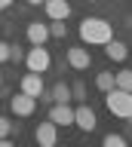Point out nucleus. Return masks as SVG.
Segmentation results:
<instances>
[{"instance_id":"a211bd4d","label":"nucleus","mask_w":132,"mask_h":147,"mask_svg":"<svg viewBox=\"0 0 132 147\" xmlns=\"http://www.w3.org/2000/svg\"><path fill=\"white\" fill-rule=\"evenodd\" d=\"M83 98H86V86H83L80 80L71 83V101H83Z\"/></svg>"},{"instance_id":"20e7f679","label":"nucleus","mask_w":132,"mask_h":147,"mask_svg":"<svg viewBox=\"0 0 132 147\" xmlns=\"http://www.w3.org/2000/svg\"><path fill=\"white\" fill-rule=\"evenodd\" d=\"M43 9H46L49 22H68L71 18V3L68 0H43Z\"/></svg>"},{"instance_id":"1a4fd4ad","label":"nucleus","mask_w":132,"mask_h":147,"mask_svg":"<svg viewBox=\"0 0 132 147\" xmlns=\"http://www.w3.org/2000/svg\"><path fill=\"white\" fill-rule=\"evenodd\" d=\"M9 107H12V113H16V117H31V113L37 110V98H34V95L19 92V95L9 101Z\"/></svg>"},{"instance_id":"4be33fe9","label":"nucleus","mask_w":132,"mask_h":147,"mask_svg":"<svg viewBox=\"0 0 132 147\" xmlns=\"http://www.w3.org/2000/svg\"><path fill=\"white\" fill-rule=\"evenodd\" d=\"M6 6H12V0H0V9H6Z\"/></svg>"},{"instance_id":"aec40b11","label":"nucleus","mask_w":132,"mask_h":147,"mask_svg":"<svg viewBox=\"0 0 132 147\" xmlns=\"http://www.w3.org/2000/svg\"><path fill=\"white\" fill-rule=\"evenodd\" d=\"M22 58H25V52H22L19 46H12V43H9V61H16V64H19Z\"/></svg>"},{"instance_id":"4468645a","label":"nucleus","mask_w":132,"mask_h":147,"mask_svg":"<svg viewBox=\"0 0 132 147\" xmlns=\"http://www.w3.org/2000/svg\"><path fill=\"white\" fill-rule=\"evenodd\" d=\"M114 86L117 89H132V71H120V74H114Z\"/></svg>"},{"instance_id":"2eb2a0df","label":"nucleus","mask_w":132,"mask_h":147,"mask_svg":"<svg viewBox=\"0 0 132 147\" xmlns=\"http://www.w3.org/2000/svg\"><path fill=\"white\" fill-rule=\"evenodd\" d=\"M49 37H56V40H65V34H68V25L65 22H49Z\"/></svg>"},{"instance_id":"f03ea898","label":"nucleus","mask_w":132,"mask_h":147,"mask_svg":"<svg viewBox=\"0 0 132 147\" xmlns=\"http://www.w3.org/2000/svg\"><path fill=\"white\" fill-rule=\"evenodd\" d=\"M104 104H108V110H111L114 117H120V119H129L132 117V95L126 89L111 86V89L104 92Z\"/></svg>"},{"instance_id":"dca6fc26","label":"nucleus","mask_w":132,"mask_h":147,"mask_svg":"<svg viewBox=\"0 0 132 147\" xmlns=\"http://www.w3.org/2000/svg\"><path fill=\"white\" fill-rule=\"evenodd\" d=\"M95 86H98L102 92H108V89L114 86V74H111V71H102L98 77H95Z\"/></svg>"},{"instance_id":"f3484780","label":"nucleus","mask_w":132,"mask_h":147,"mask_svg":"<svg viewBox=\"0 0 132 147\" xmlns=\"http://www.w3.org/2000/svg\"><path fill=\"white\" fill-rule=\"evenodd\" d=\"M102 144H104V147H126V138H123V135H114V132H111V135H104V138H102Z\"/></svg>"},{"instance_id":"423d86ee","label":"nucleus","mask_w":132,"mask_h":147,"mask_svg":"<svg viewBox=\"0 0 132 147\" xmlns=\"http://www.w3.org/2000/svg\"><path fill=\"white\" fill-rule=\"evenodd\" d=\"M34 141H37L40 147H52L58 141V126H56V123H49V119H46V123H40V126L34 129Z\"/></svg>"},{"instance_id":"ddd939ff","label":"nucleus","mask_w":132,"mask_h":147,"mask_svg":"<svg viewBox=\"0 0 132 147\" xmlns=\"http://www.w3.org/2000/svg\"><path fill=\"white\" fill-rule=\"evenodd\" d=\"M104 55H108V58H111V61H126V55H129V49H126V43H123V40H108V43H104Z\"/></svg>"},{"instance_id":"7ed1b4c3","label":"nucleus","mask_w":132,"mask_h":147,"mask_svg":"<svg viewBox=\"0 0 132 147\" xmlns=\"http://www.w3.org/2000/svg\"><path fill=\"white\" fill-rule=\"evenodd\" d=\"M22 61L28 64V71H34V74H46L49 67H52V55H49L46 46H31L28 52H25V58H22Z\"/></svg>"},{"instance_id":"6ab92c4d","label":"nucleus","mask_w":132,"mask_h":147,"mask_svg":"<svg viewBox=\"0 0 132 147\" xmlns=\"http://www.w3.org/2000/svg\"><path fill=\"white\" fill-rule=\"evenodd\" d=\"M12 129H16V123H9L6 117H0V138H9Z\"/></svg>"},{"instance_id":"0eeeda50","label":"nucleus","mask_w":132,"mask_h":147,"mask_svg":"<svg viewBox=\"0 0 132 147\" xmlns=\"http://www.w3.org/2000/svg\"><path fill=\"white\" fill-rule=\"evenodd\" d=\"M49 123H56V126H74V107H71V101L52 104L49 107Z\"/></svg>"},{"instance_id":"412c9836","label":"nucleus","mask_w":132,"mask_h":147,"mask_svg":"<svg viewBox=\"0 0 132 147\" xmlns=\"http://www.w3.org/2000/svg\"><path fill=\"white\" fill-rule=\"evenodd\" d=\"M3 61H9V43L6 40H0V64Z\"/></svg>"},{"instance_id":"f8f14e48","label":"nucleus","mask_w":132,"mask_h":147,"mask_svg":"<svg viewBox=\"0 0 132 147\" xmlns=\"http://www.w3.org/2000/svg\"><path fill=\"white\" fill-rule=\"evenodd\" d=\"M46 40H49V28L43 22H31L28 25V43L31 46H46Z\"/></svg>"},{"instance_id":"9b49d317","label":"nucleus","mask_w":132,"mask_h":147,"mask_svg":"<svg viewBox=\"0 0 132 147\" xmlns=\"http://www.w3.org/2000/svg\"><path fill=\"white\" fill-rule=\"evenodd\" d=\"M43 101H52V104H65V101H71V86L68 83H56L52 89H43V95H40Z\"/></svg>"},{"instance_id":"5701e85b","label":"nucleus","mask_w":132,"mask_h":147,"mask_svg":"<svg viewBox=\"0 0 132 147\" xmlns=\"http://www.w3.org/2000/svg\"><path fill=\"white\" fill-rule=\"evenodd\" d=\"M28 3H31V6H40V3H43V0H28Z\"/></svg>"},{"instance_id":"6e6552de","label":"nucleus","mask_w":132,"mask_h":147,"mask_svg":"<svg viewBox=\"0 0 132 147\" xmlns=\"http://www.w3.org/2000/svg\"><path fill=\"white\" fill-rule=\"evenodd\" d=\"M68 64H71L74 71H86V67L92 64V52H89L86 46H71V49H68Z\"/></svg>"},{"instance_id":"39448f33","label":"nucleus","mask_w":132,"mask_h":147,"mask_svg":"<svg viewBox=\"0 0 132 147\" xmlns=\"http://www.w3.org/2000/svg\"><path fill=\"white\" fill-rule=\"evenodd\" d=\"M74 126L83 129V132H92L95 126H98V117H95V110L89 107V104H80V107H74Z\"/></svg>"},{"instance_id":"f257e3e1","label":"nucleus","mask_w":132,"mask_h":147,"mask_svg":"<svg viewBox=\"0 0 132 147\" xmlns=\"http://www.w3.org/2000/svg\"><path fill=\"white\" fill-rule=\"evenodd\" d=\"M111 37H114V25L108 18L89 16V18L80 22V40H83V46H104Z\"/></svg>"},{"instance_id":"9d476101","label":"nucleus","mask_w":132,"mask_h":147,"mask_svg":"<svg viewBox=\"0 0 132 147\" xmlns=\"http://www.w3.org/2000/svg\"><path fill=\"white\" fill-rule=\"evenodd\" d=\"M19 92H25V95H34V98H40V95H43V74H34V71H28L25 77H22V83H19Z\"/></svg>"},{"instance_id":"b1692460","label":"nucleus","mask_w":132,"mask_h":147,"mask_svg":"<svg viewBox=\"0 0 132 147\" xmlns=\"http://www.w3.org/2000/svg\"><path fill=\"white\" fill-rule=\"evenodd\" d=\"M0 86H3V71H0Z\"/></svg>"}]
</instances>
